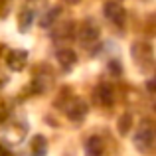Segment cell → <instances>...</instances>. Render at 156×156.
Instances as JSON below:
<instances>
[{"instance_id": "6da1fadb", "label": "cell", "mask_w": 156, "mask_h": 156, "mask_svg": "<svg viewBox=\"0 0 156 156\" xmlns=\"http://www.w3.org/2000/svg\"><path fill=\"white\" fill-rule=\"evenodd\" d=\"M133 59L142 71H150L154 65V55H152V46L146 42H136L133 44Z\"/></svg>"}, {"instance_id": "7a4b0ae2", "label": "cell", "mask_w": 156, "mask_h": 156, "mask_svg": "<svg viewBox=\"0 0 156 156\" xmlns=\"http://www.w3.org/2000/svg\"><path fill=\"white\" fill-rule=\"evenodd\" d=\"M154 144V130L150 126V121H142L140 129H138L136 136H134V146L140 152H150Z\"/></svg>"}, {"instance_id": "3957f363", "label": "cell", "mask_w": 156, "mask_h": 156, "mask_svg": "<svg viewBox=\"0 0 156 156\" xmlns=\"http://www.w3.org/2000/svg\"><path fill=\"white\" fill-rule=\"evenodd\" d=\"M103 14H105V18L109 20L113 26H117V28H122V26H125V22H126V12H125V8H122L119 2H115V0L105 2Z\"/></svg>"}, {"instance_id": "277c9868", "label": "cell", "mask_w": 156, "mask_h": 156, "mask_svg": "<svg viewBox=\"0 0 156 156\" xmlns=\"http://www.w3.org/2000/svg\"><path fill=\"white\" fill-rule=\"evenodd\" d=\"M77 40H79L83 46H91L93 42L99 40V26H97L93 20H85L79 26V30H77Z\"/></svg>"}, {"instance_id": "5b68a950", "label": "cell", "mask_w": 156, "mask_h": 156, "mask_svg": "<svg viewBox=\"0 0 156 156\" xmlns=\"http://www.w3.org/2000/svg\"><path fill=\"white\" fill-rule=\"evenodd\" d=\"M6 63H8V67L14 69V71H22L28 63V53L24 50H12L6 57Z\"/></svg>"}, {"instance_id": "8992f818", "label": "cell", "mask_w": 156, "mask_h": 156, "mask_svg": "<svg viewBox=\"0 0 156 156\" xmlns=\"http://www.w3.org/2000/svg\"><path fill=\"white\" fill-rule=\"evenodd\" d=\"M65 115H67L71 121H81V119H85V115H87V105L81 99H73L71 105L65 107Z\"/></svg>"}, {"instance_id": "52a82bcc", "label": "cell", "mask_w": 156, "mask_h": 156, "mask_svg": "<svg viewBox=\"0 0 156 156\" xmlns=\"http://www.w3.org/2000/svg\"><path fill=\"white\" fill-rule=\"evenodd\" d=\"M93 101L101 107L113 105V101H115L113 99V89H111L109 85H99V87L95 89V93H93Z\"/></svg>"}, {"instance_id": "ba28073f", "label": "cell", "mask_w": 156, "mask_h": 156, "mask_svg": "<svg viewBox=\"0 0 156 156\" xmlns=\"http://www.w3.org/2000/svg\"><path fill=\"white\" fill-rule=\"evenodd\" d=\"M34 8H30L26 4V6L22 8V12H20V16H18V28H20V32H28L30 30V26H32V22H34Z\"/></svg>"}, {"instance_id": "9c48e42d", "label": "cell", "mask_w": 156, "mask_h": 156, "mask_svg": "<svg viewBox=\"0 0 156 156\" xmlns=\"http://www.w3.org/2000/svg\"><path fill=\"white\" fill-rule=\"evenodd\" d=\"M57 61L63 65V69H71L73 65H75V61H77V55H75V51H73V50L63 48V50L57 51Z\"/></svg>"}, {"instance_id": "30bf717a", "label": "cell", "mask_w": 156, "mask_h": 156, "mask_svg": "<svg viewBox=\"0 0 156 156\" xmlns=\"http://www.w3.org/2000/svg\"><path fill=\"white\" fill-rule=\"evenodd\" d=\"M103 154V142L99 136H91L85 144V156H101Z\"/></svg>"}, {"instance_id": "8fae6325", "label": "cell", "mask_w": 156, "mask_h": 156, "mask_svg": "<svg viewBox=\"0 0 156 156\" xmlns=\"http://www.w3.org/2000/svg\"><path fill=\"white\" fill-rule=\"evenodd\" d=\"M48 142L46 138L42 136V134H36L34 138H32V152H34V156H46V150H48Z\"/></svg>"}, {"instance_id": "7c38bea8", "label": "cell", "mask_w": 156, "mask_h": 156, "mask_svg": "<svg viewBox=\"0 0 156 156\" xmlns=\"http://www.w3.org/2000/svg\"><path fill=\"white\" fill-rule=\"evenodd\" d=\"M59 12H61L59 8H51V10H50V14H46V16H44V20H42L40 24H42L44 28H50L51 24H53V22L57 20V16H59Z\"/></svg>"}, {"instance_id": "4fadbf2b", "label": "cell", "mask_w": 156, "mask_h": 156, "mask_svg": "<svg viewBox=\"0 0 156 156\" xmlns=\"http://www.w3.org/2000/svg\"><path fill=\"white\" fill-rule=\"evenodd\" d=\"M130 122H133V117H130V115L121 117V119H119V133L126 134V133H129V129H130Z\"/></svg>"}, {"instance_id": "5bb4252c", "label": "cell", "mask_w": 156, "mask_h": 156, "mask_svg": "<svg viewBox=\"0 0 156 156\" xmlns=\"http://www.w3.org/2000/svg\"><path fill=\"white\" fill-rule=\"evenodd\" d=\"M8 119V113H6V109H4V107H0V125H2L4 121H6Z\"/></svg>"}, {"instance_id": "9a60e30c", "label": "cell", "mask_w": 156, "mask_h": 156, "mask_svg": "<svg viewBox=\"0 0 156 156\" xmlns=\"http://www.w3.org/2000/svg\"><path fill=\"white\" fill-rule=\"evenodd\" d=\"M0 156H12V154H10V150H8V148H4V146L0 144Z\"/></svg>"}, {"instance_id": "2e32d148", "label": "cell", "mask_w": 156, "mask_h": 156, "mask_svg": "<svg viewBox=\"0 0 156 156\" xmlns=\"http://www.w3.org/2000/svg\"><path fill=\"white\" fill-rule=\"evenodd\" d=\"M148 91H150V93L154 91V79H150V81H148Z\"/></svg>"}]
</instances>
